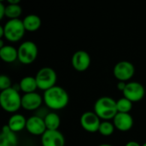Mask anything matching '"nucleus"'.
<instances>
[{
    "label": "nucleus",
    "mask_w": 146,
    "mask_h": 146,
    "mask_svg": "<svg viewBox=\"0 0 146 146\" xmlns=\"http://www.w3.org/2000/svg\"><path fill=\"white\" fill-rule=\"evenodd\" d=\"M43 100L46 108L53 111H57L63 110L68 106L69 103V95L63 87L55 86L44 92Z\"/></svg>",
    "instance_id": "1"
},
{
    "label": "nucleus",
    "mask_w": 146,
    "mask_h": 146,
    "mask_svg": "<svg viewBox=\"0 0 146 146\" xmlns=\"http://www.w3.org/2000/svg\"><path fill=\"white\" fill-rule=\"evenodd\" d=\"M93 111L102 121H111L118 113L116 101L108 96L101 97L95 102Z\"/></svg>",
    "instance_id": "2"
},
{
    "label": "nucleus",
    "mask_w": 146,
    "mask_h": 146,
    "mask_svg": "<svg viewBox=\"0 0 146 146\" xmlns=\"http://www.w3.org/2000/svg\"><path fill=\"white\" fill-rule=\"evenodd\" d=\"M2 109L10 114H15L21 108V96L19 91L11 87L0 92Z\"/></svg>",
    "instance_id": "3"
},
{
    "label": "nucleus",
    "mask_w": 146,
    "mask_h": 146,
    "mask_svg": "<svg viewBox=\"0 0 146 146\" xmlns=\"http://www.w3.org/2000/svg\"><path fill=\"white\" fill-rule=\"evenodd\" d=\"M4 29V38L7 41L10 43H17L22 39L27 32L22 20L15 19L8 20L3 25Z\"/></svg>",
    "instance_id": "4"
},
{
    "label": "nucleus",
    "mask_w": 146,
    "mask_h": 146,
    "mask_svg": "<svg viewBox=\"0 0 146 146\" xmlns=\"http://www.w3.org/2000/svg\"><path fill=\"white\" fill-rule=\"evenodd\" d=\"M34 77L37 81L38 88L43 92L56 86L57 74L55 69L50 67L41 68Z\"/></svg>",
    "instance_id": "5"
},
{
    "label": "nucleus",
    "mask_w": 146,
    "mask_h": 146,
    "mask_svg": "<svg viewBox=\"0 0 146 146\" xmlns=\"http://www.w3.org/2000/svg\"><path fill=\"white\" fill-rule=\"evenodd\" d=\"M17 50L18 61L24 65H30L33 63L38 55L37 44L31 40L22 42L17 48Z\"/></svg>",
    "instance_id": "6"
},
{
    "label": "nucleus",
    "mask_w": 146,
    "mask_h": 146,
    "mask_svg": "<svg viewBox=\"0 0 146 146\" xmlns=\"http://www.w3.org/2000/svg\"><path fill=\"white\" fill-rule=\"evenodd\" d=\"M135 74L134 65L129 61H120L113 68V75L118 81L128 82Z\"/></svg>",
    "instance_id": "7"
},
{
    "label": "nucleus",
    "mask_w": 146,
    "mask_h": 146,
    "mask_svg": "<svg viewBox=\"0 0 146 146\" xmlns=\"http://www.w3.org/2000/svg\"><path fill=\"white\" fill-rule=\"evenodd\" d=\"M123 97L129 99L133 103L141 101L145 96V86L138 81H129L123 91Z\"/></svg>",
    "instance_id": "8"
},
{
    "label": "nucleus",
    "mask_w": 146,
    "mask_h": 146,
    "mask_svg": "<svg viewBox=\"0 0 146 146\" xmlns=\"http://www.w3.org/2000/svg\"><path fill=\"white\" fill-rule=\"evenodd\" d=\"M102 120L96 115L94 111H86L83 113L80 118L81 127L87 133H98V129Z\"/></svg>",
    "instance_id": "9"
},
{
    "label": "nucleus",
    "mask_w": 146,
    "mask_h": 146,
    "mask_svg": "<svg viewBox=\"0 0 146 146\" xmlns=\"http://www.w3.org/2000/svg\"><path fill=\"white\" fill-rule=\"evenodd\" d=\"M92 59L90 54L86 50L75 51L71 58V64L73 68L78 72H85L91 66Z\"/></svg>",
    "instance_id": "10"
},
{
    "label": "nucleus",
    "mask_w": 146,
    "mask_h": 146,
    "mask_svg": "<svg viewBox=\"0 0 146 146\" xmlns=\"http://www.w3.org/2000/svg\"><path fill=\"white\" fill-rule=\"evenodd\" d=\"M43 103V96L37 92L21 95V108L27 111H37Z\"/></svg>",
    "instance_id": "11"
},
{
    "label": "nucleus",
    "mask_w": 146,
    "mask_h": 146,
    "mask_svg": "<svg viewBox=\"0 0 146 146\" xmlns=\"http://www.w3.org/2000/svg\"><path fill=\"white\" fill-rule=\"evenodd\" d=\"M42 146H65L64 135L59 130H46L41 136Z\"/></svg>",
    "instance_id": "12"
},
{
    "label": "nucleus",
    "mask_w": 146,
    "mask_h": 146,
    "mask_svg": "<svg viewBox=\"0 0 146 146\" xmlns=\"http://www.w3.org/2000/svg\"><path fill=\"white\" fill-rule=\"evenodd\" d=\"M26 130L33 136H42L46 132L45 123L43 118L34 115L27 118Z\"/></svg>",
    "instance_id": "13"
},
{
    "label": "nucleus",
    "mask_w": 146,
    "mask_h": 146,
    "mask_svg": "<svg viewBox=\"0 0 146 146\" xmlns=\"http://www.w3.org/2000/svg\"><path fill=\"white\" fill-rule=\"evenodd\" d=\"M112 122L116 130L126 133L133 128L134 121L130 113H117V115L112 120Z\"/></svg>",
    "instance_id": "14"
},
{
    "label": "nucleus",
    "mask_w": 146,
    "mask_h": 146,
    "mask_svg": "<svg viewBox=\"0 0 146 146\" xmlns=\"http://www.w3.org/2000/svg\"><path fill=\"white\" fill-rule=\"evenodd\" d=\"M27 121V119L23 115L15 113V114H13L9 117L8 123L6 125L9 127V129L12 132L17 133L21 132L22 130L26 129Z\"/></svg>",
    "instance_id": "15"
},
{
    "label": "nucleus",
    "mask_w": 146,
    "mask_h": 146,
    "mask_svg": "<svg viewBox=\"0 0 146 146\" xmlns=\"http://www.w3.org/2000/svg\"><path fill=\"white\" fill-rule=\"evenodd\" d=\"M18 138L7 125H4L0 134V146H17Z\"/></svg>",
    "instance_id": "16"
},
{
    "label": "nucleus",
    "mask_w": 146,
    "mask_h": 146,
    "mask_svg": "<svg viewBox=\"0 0 146 146\" xmlns=\"http://www.w3.org/2000/svg\"><path fill=\"white\" fill-rule=\"evenodd\" d=\"M0 58L6 63H12L18 60L17 49L10 44H5L3 48H0Z\"/></svg>",
    "instance_id": "17"
},
{
    "label": "nucleus",
    "mask_w": 146,
    "mask_h": 146,
    "mask_svg": "<svg viewBox=\"0 0 146 146\" xmlns=\"http://www.w3.org/2000/svg\"><path fill=\"white\" fill-rule=\"evenodd\" d=\"M24 27L27 32H36L38 31L42 25V20L41 18L35 14H30L24 17L22 20Z\"/></svg>",
    "instance_id": "18"
},
{
    "label": "nucleus",
    "mask_w": 146,
    "mask_h": 146,
    "mask_svg": "<svg viewBox=\"0 0 146 146\" xmlns=\"http://www.w3.org/2000/svg\"><path fill=\"white\" fill-rule=\"evenodd\" d=\"M19 86H20V91H21L24 94L35 92L38 89L36 79L33 76L23 77L20 80Z\"/></svg>",
    "instance_id": "19"
},
{
    "label": "nucleus",
    "mask_w": 146,
    "mask_h": 146,
    "mask_svg": "<svg viewBox=\"0 0 146 146\" xmlns=\"http://www.w3.org/2000/svg\"><path fill=\"white\" fill-rule=\"evenodd\" d=\"M44 121L47 130H58L61 126V118L56 111H50Z\"/></svg>",
    "instance_id": "20"
},
{
    "label": "nucleus",
    "mask_w": 146,
    "mask_h": 146,
    "mask_svg": "<svg viewBox=\"0 0 146 146\" xmlns=\"http://www.w3.org/2000/svg\"><path fill=\"white\" fill-rule=\"evenodd\" d=\"M22 14V8L21 4H9L6 3V14L5 17L9 20L20 19Z\"/></svg>",
    "instance_id": "21"
},
{
    "label": "nucleus",
    "mask_w": 146,
    "mask_h": 146,
    "mask_svg": "<svg viewBox=\"0 0 146 146\" xmlns=\"http://www.w3.org/2000/svg\"><path fill=\"white\" fill-rule=\"evenodd\" d=\"M133 103L131 102L129 99L126 98H121L116 101V106H117V110L118 113H126L129 114L133 109Z\"/></svg>",
    "instance_id": "22"
},
{
    "label": "nucleus",
    "mask_w": 146,
    "mask_h": 146,
    "mask_svg": "<svg viewBox=\"0 0 146 146\" xmlns=\"http://www.w3.org/2000/svg\"><path fill=\"white\" fill-rule=\"evenodd\" d=\"M115 130V127L113 122H111L110 121H102L99 129H98V133L102 136L110 137L114 133Z\"/></svg>",
    "instance_id": "23"
},
{
    "label": "nucleus",
    "mask_w": 146,
    "mask_h": 146,
    "mask_svg": "<svg viewBox=\"0 0 146 146\" xmlns=\"http://www.w3.org/2000/svg\"><path fill=\"white\" fill-rule=\"evenodd\" d=\"M12 86V82L10 78L6 75V74H2L0 76V91H4L7 90L9 88H11Z\"/></svg>",
    "instance_id": "24"
},
{
    "label": "nucleus",
    "mask_w": 146,
    "mask_h": 146,
    "mask_svg": "<svg viewBox=\"0 0 146 146\" xmlns=\"http://www.w3.org/2000/svg\"><path fill=\"white\" fill-rule=\"evenodd\" d=\"M6 14V4L3 2H0V19L3 20Z\"/></svg>",
    "instance_id": "25"
},
{
    "label": "nucleus",
    "mask_w": 146,
    "mask_h": 146,
    "mask_svg": "<svg viewBox=\"0 0 146 146\" xmlns=\"http://www.w3.org/2000/svg\"><path fill=\"white\" fill-rule=\"evenodd\" d=\"M126 86H127V82H122V81H118V83L116 85L117 89L120 92H123V91L125 90Z\"/></svg>",
    "instance_id": "26"
},
{
    "label": "nucleus",
    "mask_w": 146,
    "mask_h": 146,
    "mask_svg": "<svg viewBox=\"0 0 146 146\" xmlns=\"http://www.w3.org/2000/svg\"><path fill=\"white\" fill-rule=\"evenodd\" d=\"M125 146H142L139 143H138L137 141H133V140H132V141H128Z\"/></svg>",
    "instance_id": "27"
},
{
    "label": "nucleus",
    "mask_w": 146,
    "mask_h": 146,
    "mask_svg": "<svg viewBox=\"0 0 146 146\" xmlns=\"http://www.w3.org/2000/svg\"><path fill=\"white\" fill-rule=\"evenodd\" d=\"M7 3H9V4H21V1L20 0H8Z\"/></svg>",
    "instance_id": "28"
},
{
    "label": "nucleus",
    "mask_w": 146,
    "mask_h": 146,
    "mask_svg": "<svg viewBox=\"0 0 146 146\" xmlns=\"http://www.w3.org/2000/svg\"><path fill=\"white\" fill-rule=\"evenodd\" d=\"M4 38V29H3V26H0V38Z\"/></svg>",
    "instance_id": "29"
},
{
    "label": "nucleus",
    "mask_w": 146,
    "mask_h": 146,
    "mask_svg": "<svg viewBox=\"0 0 146 146\" xmlns=\"http://www.w3.org/2000/svg\"><path fill=\"white\" fill-rule=\"evenodd\" d=\"M98 146H114L112 145H110V144H101V145H99Z\"/></svg>",
    "instance_id": "30"
},
{
    "label": "nucleus",
    "mask_w": 146,
    "mask_h": 146,
    "mask_svg": "<svg viewBox=\"0 0 146 146\" xmlns=\"http://www.w3.org/2000/svg\"><path fill=\"white\" fill-rule=\"evenodd\" d=\"M142 146H146V142L144 144V145H142Z\"/></svg>",
    "instance_id": "31"
}]
</instances>
